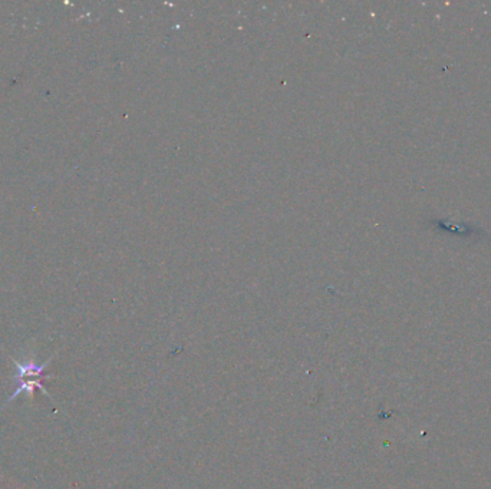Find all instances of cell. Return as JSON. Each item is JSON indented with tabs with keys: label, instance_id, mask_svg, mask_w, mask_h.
I'll use <instances>...</instances> for the list:
<instances>
[{
	"label": "cell",
	"instance_id": "1",
	"mask_svg": "<svg viewBox=\"0 0 491 489\" xmlns=\"http://www.w3.org/2000/svg\"><path fill=\"white\" fill-rule=\"evenodd\" d=\"M50 359L47 362H45V363H40V365L36 363L33 359H30V360H22V362L13 359L15 366H16V376L13 377V380L18 382V380H23V379H43V372H45V369L49 365Z\"/></svg>",
	"mask_w": 491,
	"mask_h": 489
}]
</instances>
